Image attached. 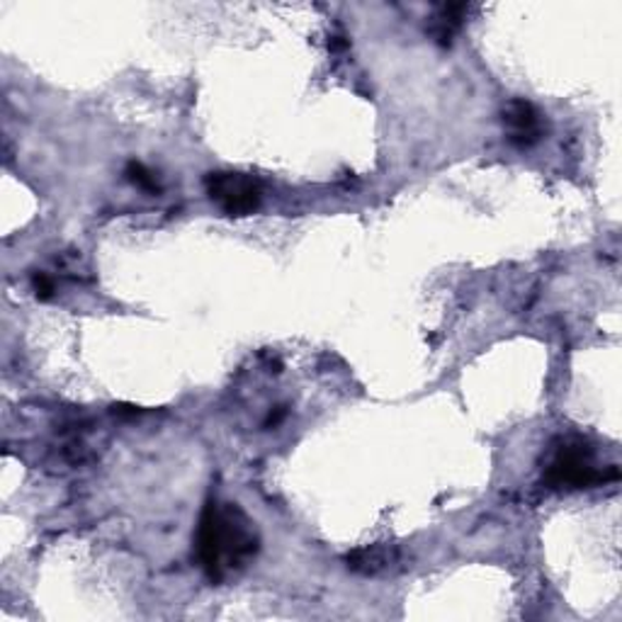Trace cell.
Returning a JSON list of instances; mask_svg holds the SVG:
<instances>
[{
    "label": "cell",
    "mask_w": 622,
    "mask_h": 622,
    "mask_svg": "<svg viewBox=\"0 0 622 622\" xmlns=\"http://www.w3.org/2000/svg\"><path fill=\"white\" fill-rule=\"evenodd\" d=\"M195 545L204 574L220 584L226 576L241 572L258 555L261 535L238 503L212 499L200 515Z\"/></svg>",
    "instance_id": "6da1fadb"
},
{
    "label": "cell",
    "mask_w": 622,
    "mask_h": 622,
    "mask_svg": "<svg viewBox=\"0 0 622 622\" xmlns=\"http://www.w3.org/2000/svg\"><path fill=\"white\" fill-rule=\"evenodd\" d=\"M545 482L552 489H584L606 482V474L594 464V450L584 440H562L545 470Z\"/></svg>",
    "instance_id": "7a4b0ae2"
},
{
    "label": "cell",
    "mask_w": 622,
    "mask_h": 622,
    "mask_svg": "<svg viewBox=\"0 0 622 622\" xmlns=\"http://www.w3.org/2000/svg\"><path fill=\"white\" fill-rule=\"evenodd\" d=\"M204 188L210 200L220 204V210L229 216L253 214L263 202V185L248 173L216 171L204 178Z\"/></svg>",
    "instance_id": "3957f363"
},
{
    "label": "cell",
    "mask_w": 622,
    "mask_h": 622,
    "mask_svg": "<svg viewBox=\"0 0 622 622\" xmlns=\"http://www.w3.org/2000/svg\"><path fill=\"white\" fill-rule=\"evenodd\" d=\"M503 124L508 127V139L515 147H533L543 139V115L535 110L533 102L511 100L503 108Z\"/></svg>",
    "instance_id": "277c9868"
},
{
    "label": "cell",
    "mask_w": 622,
    "mask_h": 622,
    "mask_svg": "<svg viewBox=\"0 0 622 622\" xmlns=\"http://www.w3.org/2000/svg\"><path fill=\"white\" fill-rule=\"evenodd\" d=\"M401 555L397 547L389 545H372V547H362L350 552L346 557V564L350 572H356L360 576H385L391 574L394 569L399 567Z\"/></svg>",
    "instance_id": "5b68a950"
},
{
    "label": "cell",
    "mask_w": 622,
    "mask_h": 622,
    "mask_svg": "<svg viewBox=\"0 0 622 622\" xmlns=\"http://www.w3.org/2000/svg\"><path fill=\"white\" fill-rule=\"evenodd\" d=\"M127 178L141 190H149V192H159L161 190V185H159V181H156V175L144 163L132 161L127 165Z\"/></svg>",
    "instance_id": "8992f818"
},
{
    "label": "cell",
    "mask_w": 622,
    "mask_h": 622,
    "mask_svg": "<svg viewBox=\"0 0 622 622\" xmlns=\"http://www.w3.org/2000/svg\"><path fill=\"white\" fill-rule=\"evenodd\" d=\"M33 285H35V293H37L39 299H51V297H54L57 285H54V279H51L47 273H37L33 277Z\"/></svg>",
    "instance_id": "52a82bcc"
}]
</instances>
